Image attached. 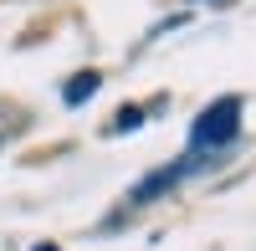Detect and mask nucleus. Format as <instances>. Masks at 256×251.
<instances>
[{
  "label": "nucleus",
  "mask_w": 256,
  "mask_h": 251,
  "mask_svg": "<svg viewBox=\"0 0 256 251\" xmlns=\"http://www.w3.org/2000/svg\"><path fill=\"white\" fill-rule=\"evenodd\" d=\"M98 88H102V72H72L67 82H62V102H67V108H82V102L88 98H98Z\"/></svg>",
  "instance_id": "obj_3"
},
{
  "label": "nucleus",
  "mask_w": 256,
  "mask_h": 251,
  "mask_svg": "<svg viewBox=\"0 0 256 251\" xmlns=\"http://www.w3.org/2000/svg\"><path fill=\"white\" fill-rule=\"evenodd\" d=\"M241 113H246L241 92H226V98H216V102H205V108L195 113V123H190V154L220 159L230 144L241 138Z\"/></svg>",
  "instance_id": "obj_1"
},
{
  "label": "nucleus",
  "mask_w": 256,
  "mask_h": 251,
  "mask_svg": "<svg viewBox=\"0 0 256 251\" xmlns=\"http://www.w3.org/2000/svg\"><path fill=\"white\" fill-rule=\"evenodd\" d=\"M210 164H216L210 154H184V159H174V164H159L154 174H144V180L134 184V190L123 195V205H128V210H144V205H154V200H164V195H174V190H180V184H184L190 174L210 170Z\"/></svg>",
  "instance_id": "obj_2"
},
{
  "label": "nucleus",
  "mask_w": 256,
  "mask_h": 251,
  "mask_svg": "<svg viewBox=\"0 0 256 251\" xmlns=\"http://www.w3.org/2000/svg\"><path fill=\"white\" fill-rule=\"evenodd\" d=\"M144 118H148V108H138V102H123V108L113 113V123H108V134H134V128H144Z\"/></svg>",
  "instance_id": "obj_4"
},
{
  "label": "nucleus",
  "mask_w": 256,
  "mask_h": 251,
  "mask_svg": "<svg viewBox=\"0 0 256 251\" xmlns=\"http://www.w3.org/2000/svg\"><path fill=\"white\" fill-rule=\"evenodd\" d=\"M31 251H62V246H56V241H36Z\"/></svg>",
  "instance_id": "obj_5"
},
{
  "label": "nucleus",
  "mask_w": 256,
  "mask_h": 251,
  "mask_svg": "<svg viewBox=\"0 0 256 251\" xmlns=\"http://www.w3.org/2000/svg\"><path fill=\"white\" fill-rule=\"evenodd\" d=\"M184 6H230V0H184Z\"/></svg>",
  "instance_id": "obj_6"
}]
</instances>
